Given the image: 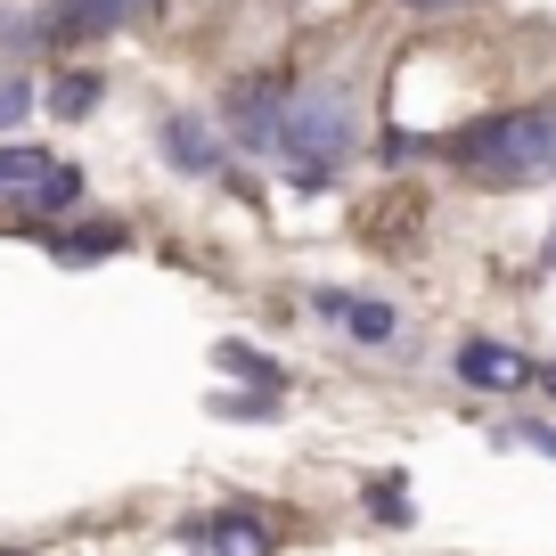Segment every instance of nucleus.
I'll use <instances>...</instances> for the list:
<instances>
[{
  "label": "nucleus",
  "mask_w": 556,
  "mask_h": 556,
  "mask_svg": "<svg viewBox=\"0 0 556 556\" xmlns=\"http://www.w3.org/2000/svg\"><path fill=\"white\" fill-rule=\"evenodd\" d=\"M548 270H556V238H548Z\"/></svg>",
  "instance_id": "dca6fc26"
},
{
  "label": "nucleus",
  "mask_w": 556,
  "mask_h": 556,
  "mask_svg": "<svg viewBox=\"0 0 556 556\" xmlns=\"http://www.w3.org/2000/svg\"><path fill=\"white\" fill-rule=\"evenodd\" d=\"M123 245L131 238H123L115 222H99V229H74V238H50V254L58 262H106V254H123Z\"/></svg>",
  "instance_id": "1a4fd4ad"
},
{
  "label": "nucleus",
  "mask_w": 556,
  "mask_h": 556,
  "mask_svg": "<svg viewBox=\"0 0 556 556\" xmlns=\"http://www.w3.org/2000/svg\"><path fill=\"white\" fill-rule=\"evenodd\" d=\"M442 164L483 189H532L556 173V106H500V115L467 123L442 139Z\"/></svg>",
  "instance_id": "f257e3e1"
},
{
  "label": "nucleus",
  "mask_w": 556,
  "mask_h": 556,
  "mask_svg": "<svg viewBox=\"0 0 556 556\" xmlns=\"http://www.w3.org/2000/svg\"><path fill=\"white\" fill-rule=\"evenodd\" d=\"M344 148H352V90L344 83L295 90L287 99V131H278V156L295 164V189H328Z\"/></svg>",
  "instance_id": "f03ea898"
},
{
  "label": "nucleus",
  "mask_w": 556,
  "mask_h": 556,
  "mask_svg": "<svg viewBox=\"0 0 556 556\" xmlns=\"http://www.w3.org/2000/svg\"><path fill=\"white\" fill-rule=\"evenodd\" d=\"M74 197H83V173H74V164H58V173H50V189L34 197V213H66Z\"/></svg>",
  "instance_id": "f8f14e48"
},
{
  "label": "nucleus",
  "mask_w": 556,
  "mask_h": 556,
  "mask_svg": "<svg viewBox=\"0 0 556 556\" xmlns=\"http://www.w3.org/2000/svg\"><path fill=\"white\" fill-rule=\"evenodd\" d=\"M458 377L491 384V393H523V384H540V368L523 361V352H507V344H467L458 352Z\"/></svg>",
  "instance_id": "0eeeda50"
},
{
  "label": "nucleus",
  "mask_w": 556,
  "mask_h": 556,
  "mask_svg": "<svg viewBox=\"0 0 556 556\" xmlns=\"http://www.w3.org/2000/svg\"><path fill=\"white\" fill-rule=\"evenodd\" d=\"M409 9H426V17H434V9H458V0H409Z\"/></svg>",
  "instance_id": "2eb2a0df"
},
{
  "label": "nucleus",
  "mask_w": 556,
  "mask_h": 556,
  "mask_svg": "<svg viewBox=\"0 0 556 556\" xmlns=\"http://www.w3.org/2000/svg\"><path fill=\"white\" fill-rule=\"evenodd\" d=\"M312 312L336 319L352 344H393V303H368V295H344V287H319Z\"/></svg>",
  "instance_id": "20e7f679"
},
{
  "label": "nucleus",
  "mask_w": 556,
  "mask_h": 556,
  "mask_svg": "<svg viewBox=\"0 0 556 556\" xmlns=\"http://www.w3.org/2000/svg\"><path fill=\"white\" fill-rule=\"evenodd\" d=\"M368 507H377V516H393V523H401V516H409V500H401V483H393V491H384V483H377V491H368Z\"/></svg>",
  "instance_id": "4468645a"
},
{
  "label": "nucleus",
  "mask_w": 556,
  "mask_h": 556,
  "mask_svg": "<svg viewBox=\"0 0 556 556\" xmlns=\"http://www.w3.org/2000/svg\"><path fill=\"white\" fill-rule=\"evenodd\" d=\"M164 164L189 180H213L222 173V139L205 131V115H164Z\"/></svg>",
  "instance_id": "423d86ee"
},
{
  "label": "nucleus",
  "mask_w": 556,
  "mask_h": 556,
  "mask_svg": "<svg viewBox=\"0 0 556 556\" xmlns=\"http://www.w3.org/2000/svg\"><path fill=\"white\" fill-rule=\"evenodd\" d=\"M50 173H58V156L50 148H0V197H17V205H34L41 189H50Z\"/></svg>",
  "instance_id": "6e6552de"
},
{
  "label": "nucleus",
  "mask_w": 556,
  "mask_h": 556,
  "mask_svg": "<svg viewBox=\"0 0 556 556\" xmlns=\"http://www.w3.org/2000/svg\"><path fill=\"white\" fill-rule=\"evenodd\" d=\"M25 106H34V90H25L17 74H0V131H9V123H17Z\"/></svg>",
  "instance_id": "ddd939ff"
},
{
  "label": "nucleus",
  "mask_w": 556,
  "mask_h": 556,
  "mask_svg": "<svg viewBox=\"0 0 556 556\" xmlns=\"http://www.w3.org/2000/svg\"><path fill=\"white\" fill-rule=\"evenodd\" d=\"M287 99H295V83H287V74H254V83H238V90H229V139H238V148H254V156H278Z\"/></svg>",
  "instance_id": "7ed1b4c3"
},
{
  "label": "nucleus",
  "mask_w": 556,
  "mask_h": 556,
  "mask_svg": "<svg viewBox=\"0 0 556 556\" xmlns=\"http://www.w3.org/2000/svg\"><path fill=\"white\" fill-rule=\"evenodd\" d=\"M180 540L205 548V556H270L262 516H197V523H180Z\"/></svg>",
  "instance_id": "39448f33"
},
{
  "label": "nucleus",
  "mask_w": 556,
  "mask_h": 556,
  "mask_svg": "<svg viewBox=\"0 0 556 556\" xmlns=\"http://www.w3.org/2000/svg\"><path fill=\"white\" fill-rule=\"evenodd\" d=\"M213 361H222L229 377H254L262 393H278V384H287V368H278V361H262V352H245V344H213Z\"/></svg>",
  "instance_id": "9d476101"
},
{
  "label": "nucleus",
  "mask_w": 556,
  "mask_h": 556,
  "mask_svg": "<svg viewBox=\"0 0 556 556\" xmlns=\"http://www.w3.org/2000/svg\"><path fill=\"white\" fill-rule=\"evenodd\" d=\"M99 106V74H66V83H50V115H90Z\"/></svg>",
  "instance_id": "9b49d317"
},
{
  "label": "nucleus",
  "mask_w": 556,
  "mask_h": 556,
  "mask_svg": "<svg viewBox=\"0 0 556 556\" xmlns=\"http://www.w3.org/2000/svg\"><path fill=\"white\" fill-rule=\"evenodd\" d=\"M0 556H17V548H0Z\"/></svg>",
  "instance_id": "f3484780"
}]
</instances>
